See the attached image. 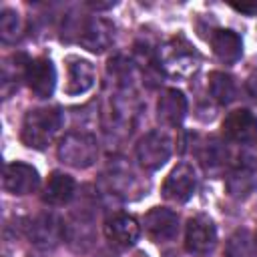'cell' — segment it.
I'll list each match as a JSON object with an SVG mask.
<instances>
[{"mask_svg":"<svg viewBox=\"0 0 257 257\" xmlns=\"http://www.w3.org/2000/svg\"><path fill=\"white\" fill-rule=\"evenodd\" d=\"M145 229L155 241H171L179 233V217L167 207H153L145 215Z\"/></svg>","mask_w":257,"mask_h":257,"instance_id":"4fadbf2b","label":"cell"},{"mask_svg":"<svg viewBox=\"0 0 257 257\" xmlns=\"http://www.w3.org/2000/svg\"><path fill=\"white\" fill-rule=\"evenodd\" d=\"M253 189H255L253 169L235 167V169L229 173V177H227V191H229V195H231V197L245 199Z\"/></svg>","mask_w":257,"mask_h":257,"instance_id":"ffe728a7","label":"cell"},{"mask_svg":"<svg viewBox=\"0 0 257 257\" xmlns=\"http://www.w3.org/2000/svg\"><path fill=\"white\" fill-rule=\"evenodd\" d=\"M66 237V225L54 213H40L28 225V239L40 249H52Z\"/></svg>","mask_w":257,"mask_h":257,"instance_id":"277c9868","label":"cell"},{"mask_svg":"<svg viewBox=\"0 0 257 257\" xmlns=\"http://www.w3.org/2000/svg\"><path fill=\"white\" fill-rule=\"evenodd\" d=\"M187 114V98L177 88H167L157 100V118L165 126H179Z\"/></svg>","mask_w":257,"mask_h":257,"instance_id":"5bb4252c","label":"cell"},{"mask_svg":"<svg viewBox=\"0 0 257 257\" xmlns=\"http://www.w3.org/2000/svg\"><path fill=\"white\" fill-rule=\"evenodd\" d=\"M201 161H203V165L207 167V169H215V167H221V165H225V161H227V149L223 147V143H219V141H209L207 145H205V149H203V153H201Z\"/></svg>","mask_w":257,"mask_h":257,"instance_id":"cb8c5ba5","label":"cell"},{"mask_svg":"<svg viewBox=\"0 0 257 257\" xmlns=\"http://www.w3.org/2000/svg\"><path fill=\"white\" fill-rule=\"evenodd\" d=\"M108 179V185H110V191H114V195H120V197H131V193H139L141 191V181L139 177L128 169V167H120L116 165L114 169L110 167V175L106 177Z\"/></svg>","mask_w":257,"mask_h":257,"instance_id":"d6986e66","label":"cell"},{"mask_svg":"<svg viewBox=\"0 0 257 257\" xmlns=\"http://www.w3.org/2000/svg\"><path fill=\"white\" fill-rule=\"evenodd\" d=\"M96 80V70L92 66V62L82 60V58H72L68 64V80H66V94L70 96H78L88 92L94 86Z\"/></svg>","mask_w":257,"mask_h":257,"instance_id":"9a60e30c","label":"cell"},{"mask_svg":"<svg viewBox=\"0 0 257 257\" xmlns=\"http://www.w3.org/2000/svg\"><path fill=\"white\" fill-rule=\"evenodd\" d=\"M74 191H76L74 179H72L70 175H66V173L54 171V173L48 177V183H46L44 193H42V201H44L46 205L60 207V205L70 203V199L74 197Z\"/></svg>","mask_w":257,"mask_h":257,"instance_id":"e0dca14e","label":"cell"},{"mask_svg":"<svg viewBox=\"0 0 257 257\" xmlns=\"http://www.w3.org/2000/svg\"><path fill=\"white\" fill-rule=\"evenodd\" d=\"M116 2H88V8H92V10H108Z\"/></svg>","mask_w":257,"mask_h":257,"instance_id":"484cf974","label":"cell"},{"mask_svg":"<svg viewBox=\"0 0 257 257\" xmlns=\"http://www.w3.org/2000/svg\"><path fill=\"white\" fill-rule=\"evenodd\" d=\"M135 100L126 94H114L108 100V108L104 112V131L108 135H120V133H131V126L135 122Z\"/></svg>","mask_w":257,"mask_h":257,"instance_id":"9c48e42d","label":"cell"},{"mask_svg":"<svg viewBox=\"0 0 257 257\" xmlns=\"http://www.w3.org/2000/svg\"><path fill=\"white\" fill-rule=\"evenodd\" d=\"M24 80L28 82L30 90L38 98H48L54 92V86H56V70H54L52 60L44 58V56L30 60Z\"/></svg>","mask_w":257,"mask_h":257,"instance_id":"8fae6325","label":"cell"},{"mask_svg":"<svg viewBox=\"0 0 257 257\" xmlns=\"http://www.w3.org/2000/svg\"><path fill=\"white\" fill-rule=\"evenodd\" d=\"M38 185H40V177H38V171L32 165L14 161V163H8L4 167L2 187L10 195H28V193H34L38 189Z\"/></svg>","mask_w":257,"mask_h":257,"instance_id":"30bf717a","label":"cell"},{"mask_svg":"<svg viewBox=\"0 0 257 257\" xmlns=\"http://www.w3.org/2000/svg\"><path fill=\"white\" fill-rule=\"evenodd\" d=\"M22 34V18L16 10L4 8L0 14V38L6 44H12L20 38Z\"/></svg>","mask_w":257,"mask_h":257,"instance_id":"603a6c76","label":"cell"},{"mask_svg":"<svg viewBox=\"0 0 257 257\" xmlns=\"http://www.w3.org/2000/svg\"><path fill=\"white\" fill-rule=\"evenodd\" d=\"M225 257H255V239L247 229H237L225 247Z\"/></svg>","mask_w":257,"mask_h":257,"instance_id":"7402d4cb","label":"cell"},{"mask_svg":"<svg viewBox=\"0 0 257 257\" xmlns=\"http://www.w3.org/2000/svg\"><path fill=\"white\" fill-rule=\"evenodd\" d=\"M195 62H197V52L183 38H175L163 48V66L165 68L173 66L181 74V72H189L191 68H195Z\"/></svg>","mask_w":257,"mask_h":257,"instance_id":"2e32d148","label":"cell"},{"mask_svg":"<svg viewBox=\"0 0 257 257\" xmlns=\"http://www.w3.org/2000/svg\"><path fill=\"white\" fill-rule=\"evenodd\" d=\"M255 239H257V237H255Z\"/></svg>","mask_w":257,"mask_h":257,"instance_id":"4316f807","label":"cell"},{"mask_svg":"<svg viewBox=\"0 0 257 257\" xmlns=\"http://www.w3.org/2000/svg\"><path fill=\"white\" fill-rule=\"evenodd\" d=\"M211 48L221 62L233 64L243 54V40L233 30H215L211 34Z\"/></svg>","mask_w":257,"mask_h":257,"instance_id":"ac0fdd59","label":"cell"},{"mask_svg":"<svg viewBox=\"0 0 257 257\" xmlns=\"http://www.w3.org/2000/svg\"><path fill=\"white\" fill-rule=\"evenodd\" d=\"M217 243L215 223L207 215H195L187 221L185 249L193 255H207Z\"/></svg>","mask_w":257,"mask_h":257,"instance_id":"5b68a950","label":"cell"},{"mask_svg":"<svg viewBox=\"0 0 257 257\" xmlns=\"http://www.w3.org/2000/svg\"><path fill=\"white\" fill-rule=\"evenodd\" d=\"M209 92L219 104H229L235 100L237 86L235 80L225 72H211L209 74Z\"/></svg>","mask_w":257,"mask_h":257,"instance_id":"44dd1931","label":"cell"},{"mask_svg":"<svg viewBox=\"0 0 257 257\" xmlns=\"http://www.w3.org/2000/svg\"><path fill=\"white\" fill-rule=\"evenodd\" d=\"M104 235L110 241V245L128 249L133 247L141 237V225L133 215L116 213L112 215L104 225Z\"/></svg>","mask_w":257,"mask_h":257,"instance_id":"7c38bea8","label":"cell"},{"mask_svg":"<svg viewBox=\"0 0 257 257\" xmlns=\"http://www.w3.org/2000/svg\"><path fill=\"white\" fill-rule=\"evenodd\" d=\"M171 157V139L163 131L147 133L137 145V161L147 171L161 169Z\"/></svg>","mask_w":257,"mask_h":257,"instance_id":"3957f363","label":"cell"},{"mask_svg":"<svg viewBox=\"0 0 257 257\" xmlns=\"http://www.w3.org/2000/svg\"><path fill=\"white\" fill-rule=\"evenodd\" d=\"M76 40L90 52H102L112 44L114 26L104 18H86L76 26Z\"/></svg>","mask_w":257,"mask_h":257,"instance_id":"52a82bcc","label":"cell"},{"mask_svg":"<svg viewBox=\"0 0 257 257\" xmlns=\"http://www.w3.org/2000/svg\"><path fill=\"white\" fill-rule=\"evenodd\" d=\"M98 157V143L90 133H66L58 145V159L74 169H88Z\"/></svg>","mask_w":257,"mask_h":257,"instance_id":"7a4b0ae2","label":"cell"},{"mask_svg":"<svg viewBox=\"0 0 257 257\" xmlns=\"http://www.w3.org/2000/svg\"><path fill=\"white\" fill-rule=\"evenodd\" d=\"M64 124V114L58 106L32 108L26 112L22 122V143L30 149H46Z\"/></svg>","mask_w":257,"mask_h":257,"instance_id":"6da1fadb","label":"cell"},{"mask_svg":"<svg viewBox=\"0 0 257 257\" xmlns=\"http://www.w3.org/2000/svg\"><path fill=\"white\" fill-rule=\"evenodd\" d=\"M197 189V173L193 169V165L189 163H179L165 179L163 183V197L175 203H185L193 197Z\"/></svg>","mask_w":257,"mask_h":257,"instance_id":"ba28073f","label":"cell"},{"mask_svg":"<svg viewBox=\"0 0 257 257\" xmlns=\"http://www.w3.org/2000/svg\"><path fill=\"white\" fill-rule=\"evenodd\" d=\"M223 135L229 143L239 147L257 143V116L247 108H237L229 112L223 120Z\"/></svg>","mask_w":257,"mask_h":257,"instance_id":"8992f818","label":"cell"},{"mask_svg":"<svg viewBox=\"0 0 257 257\" xmlns=\"http://www.w3.org/2000/svg\"><path fill=\"white\" fill-rule=\"evenodd\" d=\"M233 10L237 12H243V14H257V2L253 4H231Z\"/></svg>","mask_w":257,"mask_h":257,"instance_id":"d4e9b609","label":"cell"}]
</instances>
